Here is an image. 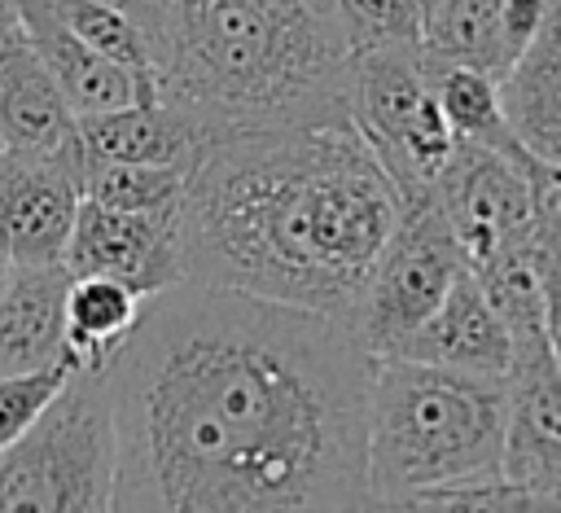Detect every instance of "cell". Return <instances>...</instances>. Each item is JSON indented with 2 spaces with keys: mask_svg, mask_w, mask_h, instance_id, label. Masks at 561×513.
<instances>
[{
  "mask_svg": "<svg viewBox=\"0 0 561 513\" xmlns=\"http://www.w3.org/2000/svg\"><path fill=\"white\" fill-rule=\"evenodd\" d=\"M351 123L399 184V197L434 189V180L460 145L443 118L434 92V61L425 44L355 48Z\"/></svg>",
  "mask_w": 561,
  "mask_h": 513,
  "instance_id": "cell-6",
  "label": "cell"
},
{
  "mask_svg": "<svg viewBox=\"0 0 561 513\" xmlns=\"http://www.w3.org/2000/svg\"><path fill=\"white\" fill-rule=\"evenodd\" d=\"M66 267L75 276H114L131 285L140 298L188 281L180 202L162 210H114L83 197L66 246Z\"/></svg>",
  "mask_w": 561,
  "mask_h": 513,
  "instance_id": "cell-10",
  "label": "cell"
},
{
  "mask_svg": "<svg viewBox=\"0 0 561 513\" xmlns=\"http://www.w3.org/2000/svg\"><path fill=\"white\" fill-rule=\"evenodd\" d=\"M9 272H13V259L0 250V294H4V285H9Z\"/></svg>",
  "mask_w": 561,
  "mask_h": 513,
  "instance_id": "cell-26",
  "label": "cell"
},
{
  "mask_svg": "<svg viewBox=\"0 0 561 513\" xmlns=\"http://www.w3.org/2000/svg\"><path fill=\"white\" fill-rule=\"evenodd\" d=\"M79 145L88 162H180L193 167L210 145V132L180 105L153 96L105 114L79 118Z\"/></svg>",
  "mask_w": 561,
  "mask_h": 513,
  "instance_id": "cell-16",
  "label": "cell"
},
{
  "mask_svg": "<svg viewBox=\"0 0 561 513\" xmlns=\"http://www.w3.org/2000/svg\"><path fill=\"white\" fill-rule=\"evenodd\" d=\"M4 4H13V9H22V4H26V0H4Z\"/></svg>",
  "mask_w": 561,
  "mask_h": 513,
  "instance_id": "cell-28",
  "label": "cell"
},
{
  "mask_svg": "<svg viewBox=\"0 0 561 513\" xmlns=\"http://www.w3.org/2000/svg\"><path fill=\"white\" fill-rule=\"evenodd\" d=\"M500 474L530 495V509H561V364L552 351L508 373V430Z\"/></svg>",
  "mask_w": 561,
  "mask_h": 513,
  "instance_id": "cell-11",
  "label": "cell"
},
{
  "mask_svg": "<svg viewBox=\"0 0 561 513\" xmlns=\"http://www.w3.org/2000/svg\"><path fill=\"white\" fill-rule=\"evenodd\" d=\"M403 215L355 123L215 136L180 193L188 281L351 316Z\"/></svg>",
  "mask_w": 561,
  "mask_h": 513,
  "instance_id": "cell-2",
  "label": "cell"
},
{
  "mask_svg": "<svg viewBox=\"0 0 561 513\" xmlns=\"http://www.w3.org/2000/svg\"><path fill=\"white\" fill-rule=\"evenodd\" d=\"M145 298L114 276H75L66 294V346L79 368H110L127 346Z\"/></svg>",
  "mask_w": 561,
  "mask_h": 513,
  "instance_id": "cell-18",
  "label": "cell"
},
{
  "mask_svg": "<svg viewBox=\"0 0 561 513\" xmlns=\"http://www.w3.org/2000/svg\"><path fill=\"white\" fill-rule=\"evenodd\" d=\"M193 167L180 162H88V197L114 210H162L175 206Z\"/></svg>",
  "mask_w": 561,
  "mask_h": 513,
  "instance_id": "cell-21",
  "label": "cell"
},
{
  "mask_svg": "<svg viewBox=\"0 0 561 513\" xmlns=\"http://www.w3.org/2000/svg\"><path fill=\"white\" fill-rule=\"evenodd\" d=\"M18 18L26 22L35 48L44 53L61 96L70 101L75 118L83 114H105V110H123V105H136V101H153L158 96V83L114 57H105L101 48L83 44L75 31H66L53 9L44 0H26L18 9Z\"/></svg>",
  "mask_w": 561,
  "mask_h": 513,
  "instance_id": "cell-14",
  "label": "cell"
},
{
  "mask_svg": "<svg viewBox=\"0 0 561 513\" xmlns=\"http://www.w3.org/2000/svg\"><path fill=\"white\" fill-rule=\"evenodd\" d=\"M118 417L110 368H75L44 417L0 452V509H114Z\"/></svg>",
  "mask_w": 561,
  "mask_h": 513,
  "instance_id": "cell-5",
  "label": "cell"
},
{
  "mask_svg": "<svg viewBox=\"0 0 561 513\" xmlns=\"http://www.w3.org/2000/svg\"><path fill=\"white\" fill-rule=\"evenodd\" d=\"M48 9H53V18L66 26V31H75L83 44H92V48H101L105 57H114V61H123V66H131V70H140V75H149L153 79V39L123 13V9H114V4H101V0H44ZM158 83V79H153Z\"/></svg>",
  "mask_w": 561,
  "mask_h": 513,
  "instance_id": "cell-22",
  "label": "cell"
},
{
  "mask_svg": "<svg viewBox=\"0 0 561 513\" xmlns=\"http://www.w3.org/2000/svg\"><path fill=\"white\" fill-rule=\"evenodd\" d=\"M153 61L158 96L210 140L351 123L355 44L337 0H171Z\"/></svg>",
  "mask_w": 561,
  "mask_h": 513,
  "instance_id": "cell-3",
  "label": "cell"
},
{
  "mask_svg": "<svg viewBox=\"0 0 561 513\" xmlns=\"http://www.w3.org/2000/svg\"><path fill=\"white\" fill-rule=\"evenodd\" d=\"M508 377L381 355L368 390L373 509H412L425 491L500 474Z\"/></svg>",
  "mask_w": 561,
  "mask_h": 513,
  "instance_id": "cell-4",
  "label": "cell"
},
{
  "mask_svg": "<svg viewBox=\"0 0 561 513\" xmlns=\"http://www.w3.org/2000/svg\"><path fill=\"white\" fill-rule=\"evenodd\" d=\"M79 140V118L61 96L44 53L18 13H0V149L57 153Z\"/></svg>",
  "mask_w": 561,
  "mask_h": 513,
  "instance_id": "cell-12",
  "label": "cell"
},
{
  "mask_svg": "<svg viewBox=\"0 0 561 513\" xmlns=\"http://www.w3.org/2000/svg\"><path fill=\"white\" fill-rule=\"evenodd\" d=\"M434 92H438L443 118L456 132V140H473V145H491V149H504L517 158H535L517 140V132L508 123V105H504V83L491 70L460 66V61H447V66L434 61Z\"/></svg>",
  "mask_w": 561,
  "mask_h": 513,
  "instance_id": "cell-19",
  "label": "cell"
},
{
  "mask_svg": "<svg viewBox=\"0 0 561 513\" xmlns=\"http://www.w3.org/2000/svg\"><path fill=\"white\" fill-rule=\"evenodd\" d=\"M0 158H4V149H0Z\"/></svg>",
  "mask_w": 561,
  "mask_h": 513,
  "instance_id": "cell-29",
  "label": "cell"
},
{
  "mask_svg": "<svg viewBox=\"0 0 561 513\" xmlns=\"http://www.w3.org/2000/svg\"><path fill=\"white\" fill-rule=\"evenodd\" d=\"M500 83L517 140L561 175V0L548 4L539 35Z\"/></svg>",
  "mask_w": 561,
  "mask_h": 513,
  "instance_id": "cell-17",
  "label": "cell"
},
{
  "mask_svg": "<svg viewBox=\"0 0 561 513\" xmlns=\"http://www.w3.org/2000/svg\"><path fill=\"white\" fill-rule=\"evenodd\" d=\"M88 158L75 140L57 153L0 158V250L13 263H61L88 197Z\"/></svg>",
  "mask_w": 561,
  "mask_h": 513,
  "instance_id": "cell-9",
  "label": "cell"
},
{
  "mask_svg": "<svg viewBox=\"0 0 561 513\" xmlns=\"http://www.w3.org/2000/svg\"><path fill=\"white\" fill-rule=\"evenodd\" d=\"M75 355L44 364V368H22V373H0V452L9 443H18L39 417L44 408L57 399V390L70 381L75 373Z\"/></svg>",
  "mask_w": 561,
  "mask_h": 513,
  "instance_id": "cell-23",
  "label": "cell"
},
{
  "mask_svg": "<svg viewBox=\"0 0 561 513\" xmlns=\"http://www.w3.org/2000/svg\"><path fill=\"white\" fill-rule=\"evenodd\" d=\"M101 4H114V9H123L149 39H153V48H158V35H162V26H167V13H171V0H101Z\"/></svg>",
  "mask_w": 561,
  "mask_h": 513,
  "instance_id": "cell-25",
  "label": "cell"
},
{
  "mask_svg": "<svg viewBox=\"0 0 561 513\" xmlns=\"http://www.w3.org/2000/svg\"><path fill=\"white\" fill-rule=\"evenodd\" d=\"M469 267L447 210L434 189L403 197V215L377 254L368 285L351 311V324L359 329L364 346L381 355H399L408 338L438 311L456 276Z\"/></svg>",
  "mask_w": 561,
  "mask_h": 513,
  "instance_id": "cell-7",
  "label": "cell"
},
{
  "mask_svg": "<svg viewBox=\"0 0 561 513\" xmlns=\"http://www.w3.org/2000/svg\"><path fill=\"white\" fill-rule=\"evenodd\" d=\"M399 355H416V360H430V364H443V368L486 373V377H508L513 373L508 324H504L495 298L486 294V285L473 267H465L456 276V285L447 289L438 311L408 338V346Z\"/></svg>",
  "mask_w": 561,
  "mask_h": 513,
  "instance_id": "cell-13",
  "label": "cell"
},
{
  "mask_svg": "<svg viewBox=\"0 0 561 513\" xmlns=\"http://www.w3.org/2000/svg\"><path fill=\"white\" fill-rule=\"evenodd\" d=\"M548 180L552 171L539 158H517L473 140L456 145L443 175L434 180V193L469 267L530 241Z\"/></svg>",
  "mask_w": 561,
  "mask_h": 513,
  "instance_id": "cell-8",
  "label": "cell"
},
{
  "mask_svg": "<svg viewBox=\"0 0 561 513\" xmlns=\"http://www.w3.org/2000/svg\"><path fill=\"white\" fill-rule=\"evenodd\" d=\"M434 0H337V13L355 48L381 44H421Z\"/></svg>",
  "mask_w": 561,
  "mask_h": 513,
  "instance_id": "cell-24",
  "label": "cell"
},
{
  "mask_svg": "<svg viewBox=\"0 0 561 513\" xmlns=\"http://www.w3.org/2000/svg\"><path fill=\"white\" fill-rule=\"evenodd\" d=\"M0 13H18V9H13V4H4V0H0Z\"/></svg>",
  "mask_w": 561,
  "mask_h": 513,
  "instance_id": "cell-27",
  "label": "cell"
},
{
  "mask_svg": "<svg viewBox=\"0 0 561 513\" xmlns=\"http://www.w3.org/2000/svg\"><path fill=\"white\" fill-rule=\"evenodd\" d=\"M373 368L351 316L206 281L149 294L110 364L114 509H373Z\"/></svg>",
  "mask_w": 561,
  "mask_h": 513,
  "instance_id": "cell-1",
  "label": "cell"
},
{
  "mask_svg": "<svg viewBox=\"0 0 561 513\" xmlns=\"http://www.w3.org/2000/svg\"><path fill=\"white\" fill-rule=\"evenodd\" d=\"M430 61L478 66L495 79L508 75L504 53V0H434L421 35Z\"/></svg>",
  "mask_w": 561,
  "mask_h": 513,
  "instance_id": "cell-20",
  "label": "cell"
},
{
  "mask_svg": "<svg viewBox=\"0 0 561 513\" xmlns=\"http://www.w3.org/2000/svg\"><path fill=\"white\" fill-rule=\"evenodd\" d=\"M75 272L61 263H13L0 294V373L44 368L70 355L66 294Z\"/></svg>",
  "mask_w": 561,
  "mask_h": 513,
  "instance_id": "cell-15",
  "label": "cell"
}]
</instances>
